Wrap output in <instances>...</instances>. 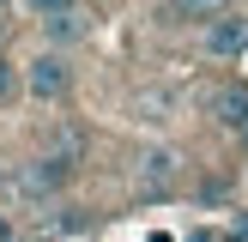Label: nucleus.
Masks as SVG:
<instances>
[{
  "label": "nucleus",
  "mask_w": 248,
  "mask_h": 242,
  "mask_svg": "<svg viewBox=\"0 0 248 242\" xmlns=\"http://www.w3.org/2000/svg\"><path fill=\"white\" fill-rule=\"evenodd\" d=\"M73 164H79L73 151H48V157H31V164H24L18 176H12V188H18L24 200H55V194L67 188Z\"/></svg>",
  "instance_id": "1"
},
{
  "label": "nucleus",
  "mask_w": 248,
  "mask_h": 242,
  "mask_svg": "<svg viewBox=\"0 0 248 242\" xmlns=\"http://www.w3.org/2000/svg\"><path fill=\"white\" fill-rule=\"evenodd\" d=\"M24 91L43 97V103L67 97V91H73V60H67V55H55V48H43L36 60H24Z\"/></svg>",
  "instance_id": "2"
},
{
  "label": "nucleus",
  "mask_w": 248,
  "mask_h": 242,
  "mask_svg": "<svg viewBox=\"0 0 248 242\" xmlns=\"http://www.w3.org/2000/svg\"><path fill=\"white\" fill-rule=\"evenodd\" d=\"M182 176V157L170 151V145H152V151L140 157V169H133V188L145 194V200H157V194H170Z\"/></svg>",
  "instance_id": "3"
},
{
  "label": "nucleus",
  "mask_w": 248,
  "mask_h": 242,
  "mask_svg": "<svg viewBox=\"0 0 248 242\" xmlns=\"http://www.w3.org/2000/svg\"><path fill=\"white\" fill-rule=\"evenodd\" d=\"M206 55H218V60L248 55V18H236V12L212 18V24H206Z\"/></svg>",
  "instance_id": "4"
},
{
  "label": "nucleus",
  "mask_w": 248,
  "mask_h": 242,
  "mask_svg": "<svg viewBox=\"0 0 248 242\" xmlns=\"http://www.w3.org/2000/svg\"><path fill=\"white\" fill-rule=\"evenodd\" d=\"M212 115L224 121L230 133H242L248 127V85H218L212 91Z\"/></svg>",
  "instance_id": "5"
},
{
  "label": "nucleus",
  "mask_w": 248,
  "mask_h": 242,
  "mask_svg": "<svg viewBox=\"0 0 248 242\" xmlns=\"http://www.w3.org/2000/svg\"><path fill=\"white\" fill-rule=\"evenodd\" d=\"M43 30H48V48L61 55L67 43H79V36H85V18H79V12H55V18H43Z\"/></svg>",
  "instance_id": "6"
},
{
  "label": "nucleus",
  "mask_w": 248,
  "mask_h": 242,
  "mask_svg": "<svg viewBox=\"0 0 248 242\" xmlns=\"http://www.w3.org/2000/svg\"><path fill=\"white\" fill-rule=\"evenodd\" d=\"M170 12H182V18H206V24H212V18H224V12H230V0H170Z\"/></svg>",
  "instance_id": "7"
},
{
  "label": "nucleus",
  "mask_w": 248,
  "mask_h": 242,
  "mask_svg": "<svg viewBox=\"0 0 248 242\" xmlns=\"http://www.w3.org/2000/svg\"><path fill=\"white\" fill-rule=\"evenodd\" d=\"M36 18H55V12H79V0H24Z\"/></svg>",
  "instance_id": "8"
},
{
  "label": "nucleus",
  "mask_w": 248,
  "mask_h": 242,
  "mask_svg": "<svg viewBox=\"0 0 248 242\" xmlns=\"http://www.w3.org/2000/svg\"><path fill=\"white\" fill-rule=\"evenodd\" d=\"M12 91H18V67L0 55V103H12Z\"/></svg>",
  "instance_id": "9"
},
{
  "label": "nucleus",
  "mask_w": 248,
  "mask_h": 242,
  "mask_svg": "<svg viewBox=\"0 0 248 242\" xmlns=\"http://www.w3.org/2000/svg\"><path fill=\"white\" fill-rule=\"evenodd\" d=\"M0 43H6V18H0Z\"/></svg>",
  "instance_id": "10"
},
{
  "label": "nucleus",
  "mask_w": 248,
  "mask_h": 242,
  "mask_svg": "<svg viewBox=\"0 0 248 242\" xmlns=\"http://www.w3.org/2000/svg\"><path fill=\"white\" fill-rule=\"evenodd\" d=\"M6 236H12V230H6V224H0V242H6Z\"/></svg>",
  "instance_id": "11"
},
{
  "label": "nucleus",
  "mask_w": 248,
  "mask_h": 242,
  "mask_svg": "<svg viewBox=\"0 0 248 242\" xmlns=\"http://www.w3.org/2000/svg\"><path fill=\"white\" fill-rule=\"evenodd\" d=\"M242 139H248V127H242Z\"/></svg>",
  "instance_id": "12"
}]
</instances>
